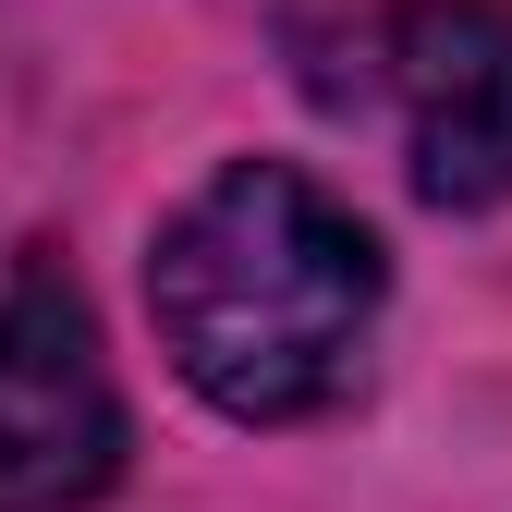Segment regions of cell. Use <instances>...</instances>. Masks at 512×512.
<instances>
[{
	"label": "cell",
	"instance_id": "6da1fadb",
	"mask_svg": "<svg viewBox=\"0 0 512 512\" xmlns=\"http://www.w3.org/2000/svg\"><path fill=\"white\" fill-rule=\"evenodd\" d=\"M378 281V232L330 183H305L293 159H232L159 220L147 317L196 403H220L232 427H293L354 391Z\"/></svg>",
	"mask_w": 512,
	"mask_h": 512
},
{
	"label": "cell",
	"instance_id": "7a4b0ae2",
	"mask_svg": "<svg viewBox=\"0 0 512 512\" xmlns=\"http://www.w3.org/2000/svg\"><path fill=\"white\" fill-rule=\"evenodd\" d=\"M122 476V391L98 366L86 293L25 269L0 293V512H86Z\"/></svg>",
	"mask_w": 512,
	"mask_h": 512
},
{
	"label": "cell",
	"instance_id": "3957f363",
	"mask_svg": "<svg viewBox=\"0 0 512 512\" xmlns=\"http://www.w3.org/2000/svg\"><path fill=\"white\" fill-rule=\"evenodd\" d=\"M378 61H391V98H403L415 196L500 208L512 196V13L500 0H403Z\"/></svg>",
	"mask_w": 512,
	"mask_h": 512
}]
</instances>
